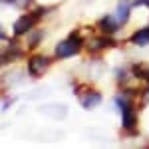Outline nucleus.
<instances>
[{
	"label": "nucleus",
	"instance_id": "f257e3e1",
	"mask_svg": "<svg viewBox=\"0 0 149 149\" xmlns=\"http://www.w3.org/2000/svg\"><path fill=\"white\" fill-rule=\"evenodd\" d=\"M84 48H86V36L80 32V28H76V30H72L68 34V38L60 40L54 46L52 56L56 60H68L72 56H78Z\"/></svg>",
	"mask_w": 149,
	"mask_h": 149
},
{
	"label": "nucleus",
	"instance_id": "f03ea898",
	"mask_svg": "<svg viewBox=\"0 0 149 149\" xmlns=\"http://www.w3.org/2000/svg\"><path fill=\"white\" fill-rule=\"evenodd\" d=\"M54 62H56L54 56H46V54L32 52V54H28V58H26V74H28L30 78L38 80V78L46 76L48 70L52 68Z\"/></svg>",
	"mask_w": 149,
	"mask_h": 149
},
{
	"label": "nucleus",
	"instance_id": "7ed1b4c3",
	"mask_svg": "<svg viewBox=\"0 0 149 149\" xmlns=\"http://www.w3.org/2000/svg\"><path fill=\"white\" fill-rule=\"evenodd\" d=\"M117 46H119V42L115 40L113 36L95 32V34H92V36L86 38V48H84V50H86L90 56H100V54L111 50V48H117Z\"/></svg>",
	"mask_w": 149,
	"mask_h": 149
},
{
	"label": "nucleus",
	"instance_id": "20e7f679",
	"mask_svg": "<svg viewBox=\"0 0 149 149\" xmlns=\"http://www.w3.org/2000/svg\"><path fill=\"white\" fill-rule=\"evenodd\" d=\"M40 22H42V20H40L32 10H24L22 14L16 18V22L12 24V36L18 38V40H22L24 36L28 34L32 28H36Z\"/></svg>",
	"mask_w": 149,
	"mask_h": 149
},
{
	"label": "nucleus",
	"instance_id": "39448f33",
	"mask_svg": "<svg viewBox=\"0 0 149 149\" xmlns=\"http://www.w3.org/2000/svg\"><path fill=\"white\" fill-rule=\"evenodd\" d=\"M135 105H137V102H131L119 111V115H121V129H123V133L129 135V137H135L137 135L139 115H137V107Z\"/></svg>",
	"mask_w": 149,
	"mask_h": 149
},
{
	"label": "nucleus",
	"instance_id": "423d86ee",
	"mask_svg": "<svg viewBox=\"0 0 149 149\" xmlns=\"http://www.w3.org/2000/svg\"><path fill=\"white\" fill-rule=\"evenodd\" d=\"M76 97L80 100L84 109H95V107L102 105V102H103V93L100 92V90H95L93 86H88V88H86L80 95H76Z\"/></svg>",
	"mask_w": 149,
	"mask_h": 149
},
{
	"label": "nucleus",
	"instance_id": "0eeeda50",
	"mask_svg": "<svg viewBox=\"0 0 149 149\" xmlns=\"http://www.w3.org/2000/svg\"><path fill=\"white\" fill-rule=\"evenodd\" d=\"M121 28H123V26L113 18V14H103V16L97 18V22H95V32H100V34L115 36Z\"/></svg>",
	"mask_w": 149,
	"mask_h": 149
},
{
	"label": "nucleus",
	"instance_id": "6e6552de",
	"mask_svg": "<svg viewBox=\"0 0 149 149\" xmlns=\"http://www.w3.org/2000/svg\"><path fill=\"white\" fill-rule=\"evenodd\" d=\"M44 36H46V30H44V28H32L28 34L24 36L22 44H24V48L28 50V54H32V52L38 50V46L44 42Z\"/></svg>",
	"mask_w": 149,
	"mask_h": 149
},
{
	"label": "nucleus",
	"instance_id": "1a4fd4ad",
	"mask_svg": "<svg viewBox=\"0 0 149 149\" xmlns=\"http://www.w3.org/2000/svg\"><path fill=\"white\" fill-rule=\"evenodd\" d=\"M131 10H133V0H117L113 10V18L121 26H125L131 20Z\"/></svg>",
	"mask_w": 149,
	"mask_h": 149
},
{
	"label": "nucleus",
	"instance_id": "9d476101",
	"mask_svg": "<svg viewBox=\"0 0 149 149\" xmlns=\"http://www.w3.org/2000/svg\"><path fill=\"white\" fill-rule=\"evenodd\" d=\"M129 44L137 48H147L149 46V26H143V28H137L135 32H131Z\"/></svg>",
	"mask_w": 149,
	"mask_h": 149
},
{
	"label": "nucleus",
	"instance_id": "9b49d317",
	"mask_svg": "<svg viewBox=\"0 0 149 149\" xmlns=\"http://www.w3.org/2000/svg\"><path fill=\"white\" fill-rule=\"evenodd\" d=\"M36 4H38L36 0H18L16 2V8H20V10H32Z\"/></svg>",
	"mask_w": 149,
	"mask_h": 149
},
{
	"label": "nucleus",
	"instance_id": "f8f14e48",
	"mask_svg": "<svg viewBox=\"0 0 149 149\" xmlns=\"http://www.w3.org/2000/svg\"><path fill=\"white\" fill-rule=\"evenodd\" d=\"M12 100H6V95H2V111H6L8 107H10Z\"/></svg>",
	"mask_w": 149,
	"mask_h": 149
}]
</instances>
